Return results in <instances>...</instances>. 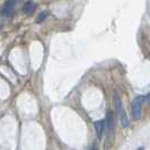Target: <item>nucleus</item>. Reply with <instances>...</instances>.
I'll list each match as a JSON object with an SVG mask.
<instances>
[{"label":"nucleus","instance_id":"obj_6","mask_svg":"<svg viewBox=\"0 0 150 150\" xmlns=\"http://www.w3.org/2000/svg\"><path fill=\"white\" fill-rule=\"evenodd\" d=\"M114 103H115V107H116V112L120 115L121 112L123 111V106H122V102H121V98L117 93H114Z\"/></svg>","mask_w":150,"mask_h":150},{"label":"nucleus","instance_id":"obj_5","mask_svg":"<svg viewBox=\"0 0 150 150\" xmlns=\"http://www.w3.org/2000/svg\"><path fill=\"white\" fill-rule=\"evenodd\" d=\"M35 6H36V5H35L33 1H27V2L24 5L23 10H24V13H26L27 15H32L33 11H34V9H35Z\"/></svg>","mask_w":150,"mask_h":150},{"label":"nucleus","instance_id":"obj_9","mask_svg":"<svg viewBox=\"0 0 150 150\" xmlns=\"http://www.w3.org/2000/svg\"><path fill=\"white\" fill-rule=\"evenodd\" d=\"M90 150H98V149H97V148H95V147H93V148H91Z\"/></svg>","mask_w":150,"mask_h":150},{"label":"nucleus","instance_id":"obj_3","mask_svg":"<svg viewBox=\"0 0 150 150\" xmlns=\"http://www.w3.org/2000/svg\"><path fill=\"white\" fill-rule=\"evenodd\" d=\"M16 2H18V1L17 0H7L4 5V8H2V15L5 17H10L13 15L14 10H15Z\"/></svg>","mask_w":150,"mask_h":150},{"label":"nucleus","instance_id":"obj_1","mask_svg":"<svg viewBox=\"0 0 150 150\" xmlns=\"http://www.w3.org/2000/svg\"><path fill=\"white\" fill-rule=\"evenodd\" d=\"M106 115H107L106 116V124H107V130H108L107 131L108 135H107V139H106V144H107V142H110V147H111L113 141H114V120H113V115L111 111H107Z\"/></svg>","mask_w":150,"mask_h":150},{"label":"nucleus","instance_id":"obj_8","mask_svg":"<svg viewBox=\"0 0 150 150\" xmlns=\"http://www.w3.org/2000/svg\"><path fill=\"white\" fill-rule=\"evenodd\" d=\"M46 16H47V11H42L38 17V23L43 22L45 18H46Z\"/></svg>","mask_w":150,"mask_h":150},{"label":"nucleus","instance_id":"obj_7","mask_svg":"<svg viewBox=\"0 0 150 150\" xmlns=\"http://www.w3.org/2000/svg\"><path fill=\"white\" fill-rule=\"evenodd\" d=\"M120 120H121V123H122V127L125 129L129 127V121H128V116H127V113L124 112V110L121 112L120 114Z\"/></svg>","mask_w":150,"mask_h":150},{"label":"nucleus","instance_id":"obj_4","mask_svg":"<svg viewBox=\"0 0 150 150\" xmlns=\"http://www.w3.org/2000/svg\"><path fill=\"white\" fill-rule=\"evenodd\" d=\"M94 125H95V130H96V135H97L98 139L100 140L102 135H103V132H104V128H105V121H96L94 123Z\"/></svg>","mask_w":150,"mask_h":150},{"label":"nucleus","instance_id":"obj_2","mask_svg":"<svg viewBox=\"0 0 150 150\" xmlns=\"http://www.w3.org/2000/svg\"><path fill=\"white\" fill-rule=\"evenodd\" d=\"M142 96H138L133 99L132 102V115H133V120L139 121L141 119V108H142Z\"/></svg>","mask_w":150,"mask_h":150}]
</instances>
